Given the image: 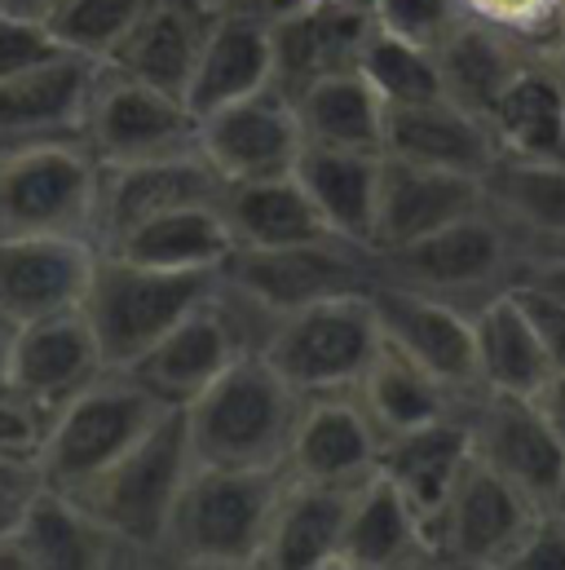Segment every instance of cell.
<instances>
[{"instance_id":"30bf717a","label":"cell","mask_w":565,"mask_h":570,"mask_svg":"<svg viewBox=\"0 0 565 570\" xmlns=\"http://www.w3.org/2000/svg\"><path fill=\"white\" fill-rule=\"evenodd\" d=\"M221 279L279 318L323 296L371 292L380 279V262L367 244H354L345 235H318L287 248H235L221 266Z\"/></svg>"},{"instance_id":"8992f818","label":"cell","mask_w":565,"mask_h":570,"mask_svg":"<svg viewBox=\"0 0 565 570\" xmlns=\"http://www.w3.org/2000/svg\"><path fill=\"white\" fill-rule=\"evenodd\" d=\"M217 284V271H150L116 253H98V271L80 309L98 336L107 367L129 372L195 305H204Z\"/></svg>"},{"instance_id":"5bb4252c","label":"cell","mask_w":565,"mask_h":570,"mask_svg":"<svg viewBox=\"0 0 565 570\" xmlns=\"http://www.w3.org/2000/svg\"><path fill=\"white\" fill-rule=\"evenodd\" d=\"M371 305L380 318V336L398 345L407 358H416L424 372H433L450 394H459L464 403L486 394L482 372H477V336H473L468 309L398 284L371 287Z\"/></svg>"},{"instance_id":"4fadbf2b","label":"cell","mask_w":565,"mask_h":570,"mask_svg":"<svg viewBox=\"0 0 565 570\" xmlns=\"http://www.w3.org/2000/svg\"><path fill=\"white\" fill-rule=\"evenodd\" d=\"M539 522V509L504 482L495 469H486L477 455L468 460L464 478L455 482L450 500L428 527L433 562L446 567H513L522 544L531 540Z\"/></svg>"},{"instance_id":"5b68a950","label":"cell","mask_w":565,"mask_h":570,"mask_svg":"<svg viewBox=\"0 0 565 570\" xmlns=\"http://www.w3.org/2000/svg\"><path fill=\"white\" fill-rule=\"evenodd\" d=\"M168 412L172 407L155 399L133 372L107 367L93 385H85L76 399H67L53 412L49 438L40 446L44 487L67 495L85 491L116 460H125Z\"/></svg>"},{"instance_id":"d6a6232c","label":"cell","mask_w":565,"mask_h":570,"mask_svg":"<svg viewBox=\"0 0 565 570\" xmlns=\"http://www.w3.org/2000/svg\"><path fill=\"white\" fill-rule=\"evenodd\" d=\"M102 253H116L125 262H138L150 271H217L235 253V235L217 204H186L172 213H159L111 239Z\"/></svg>"},{"instance_id":"44dd1931","label":"cell","mask_w":565,"mask_h":570,"mask_svg":"<svg viewBox=\"0 0 565 570\" xmlns=\"http://www.w3.org/2000/svg\"><path fill=\"white\" fill-rule=\"evenodd\" d=\"M107 372V358L98 350V336L85 318V309L49 314L36 323H18L13 354H9V385L58 412L67 399H76L85 385H93Z\"/></svg>"},{"instance_id":"8fae6325","label":"cell","mask_w":565,"mask_h":570,"mask_svg":"<svg viewBox=\"0 0 565 570\" xmlns=\"http://www.w3.org/2000/svg\"><path fill=\"white\" fill-rule=\"evenodd\" d=\"M473 455L513 482L539 513L565 509V438L539 399L477 394L464 407Z\"/></svg>"},{"instance_id":"484cf974","label":"cell","mask_w":565,"mask_h":570,"mask_svg":"<svg viewBox=\"0 0 565 570\" xmlns=\"http://www.w3.org/2000/svg\"><path fill=\"white\" fill-rule=\"evenodd\" d=\"M358 482H314V478H282L270 540L261 567L275 570H318L340 567L345 518L354 504Z\"/></svg>"},{"instance_id":"4dcf8cb0","label":"cell","mask_w":565,"mask_h":570,"mask_svg":"<svg viewBox=\"0 0 565 570\" xmlns=\"http://www.w3.org/2000/svg\"><path fill=\"white\" fill-rule=\"evenodd\" d=\"M468 460H473V433H468L464 412L428 421L420 429H407V433H394L380 446V473L420 509L428 527L442 513V504L450 500Z\"/></svg>"},{"instance_id":"8d00e7d4","label":"cell","mask_w":565,"mask_h":570,"mask_svg":"<svg viewBox=\"0 0 565 570\" xmlns=\"http://www.w3.org/2000/svg\"><path fill=\"white\" fill-rule=\"evenodd\" d=\"M354 394L367 407L371 425L380 429V438L420 429L428 421H442V416H455L468 407L459 394H450L433 372H424L416 358H407L389 341H380V350Z\"/></svg>"},{"instance_id":"11a10c76","label":"cell","mask_w":565,"mask_h":570,"mask_svg":"<svg viewBox=\"0 0 565 570\" xmlns=\"http://www.w3.org/2000/svg\"><path fill=\"white\" fill-rule=\"evenodd\" d=\"M199 4H208V9H221V4H235V0H199Z\"/></svg>"},{"instance_id":"f546056e","label":"cell","mask_w":565,"mask_h":570,"mask_svg":"<svg viewBox=\"0 0 565 570\" xmlns=\"http://www.w3.org/2000/svg\"><path fill=\"white\" fill-rule=\"evenodd\" d=\"M208 22H212V9L199 0H150L138 27L125 36V45L107 62L186 102V85L195 76Z\"/></svg>"},{"instance_id":"f5cc1de1","label":"cell","mask_w":565,"mask_h":570,"mask_svg":"<svg viewBox=\"0 0 565 570\" xmlns=\"http://www.w3.org/2000/svg\"><path fill=\"white\" fill-rule=\"evenodd\" d=\"M252 9H261V13H270V18H287V13H296V9H305L309 0H248Z\"/></svg>"},{"instance_id":"681fc988","label":"cell","mask_w":565,"mask_h":570,"mask_svg":"<svg viewBox=\"0 0 565 570\" xmlns=\"http://www.w3.org/2000/svg\"><path fill=\"white\" fill-rule=\"evenodd\" d=\"M539 403H544V412L553 416V425L562 429V438H565V372H557V376L548 381V390L539 394Z\"/></svg>"},{"instance_id":"74e56055","label":"cell","mask_w":565,"mask_h":570,"mask_svg":"<svg viewBox=\"0 0 565 570\" xmlns=\"http://www.w3.org/2000/svg\"><path fill=\"white\" fill-rule=\"evenodd\" d=\"M433 53H437V67H442L446 98H455L459 107L486 116L495 94L535 53V45H526V40L482 22V18H464Z\"/></svg>"},{"instance_id":"9c48e42d","label":"cell","mask_w":565,"mask_h":570,"mask_svg":"<svg viewBox=\"0 0 565 570\" xmlns=\"http://www.w3.org/2000/svg\"><path fill=\"white\" fill-rule=\"evenodd\" d=\"M270 327H275L270 309H261L257 301H248L221 279L217 292L204 305H195L159 345H150L129 372L168 407H186L239 354L261 350Z\"/></svg>"},{"instance_id":"1f68e13d","label":"cell","mask_w":565,"mask_h":570,"mask_svg":"<svg viewBox=\"0 0 565 570\" xmlns=\"http://www.w3.org/2000/svg\"><path fill=\"white\" fill-rule=\"evenodd\" d=\"M314 199L318 217L331 235H345L354 244L376 239V208H380V173L385 155L376 150H336V146H305L291 168Z\"/></svg>"},{"instance_id":"ac0fdd59","label":"cell","mask_w":565,"mask_h":570,"mask_svg":"<svg viewBox=\"0 0 565 570\" xmlns=\"http://www.w3.org/2000/svg\"><path fill=\"white\" fill-rule=\"evenodd\" d=\"M98 67L102 62L62 49L18 76H4L0 80V150L53 142V138H85Z\"/></svg>"},{"instance_id":"f35d334b","label":"cell","mask_w":565,"mask_h":570,"mask_svg":"<svg viewBox=\"0 0 565 570\" xmlns=\"http://www.w3.org/2000/svg\"><path fill=\"white\" fill-rule=\"evenodd\" d=\"M358 76L376 89V98L385 107H412V102L446 98L437 53L416 45V40L394 36V31H380V27L371 31V40L358 58Z\"/></svg>"},{"instance_id":"3957f363","label":"cell","mask_w":565,"mask_h":570,"mask_svg":"<svg viewBox=\"0 0 565 570\" xmlns=\"http://www.w3.org/2000/svg\"><path fill=\"white\" fill-rule=\"evenodd\" d=\"M380 262V279L376 284H398L450 301L459 309H477L490 296L508 292L513 284H522L531 253L522 248V239L482 204L477 213L412 239L403 248H385L376 253Z\"/></svg>"},{"instance_id":"d4e9b609","label":"cell","mask_w":565,"mask_h":570,"mask_svg":"<svg viewBox=\"0 0 565 570\" xmlns=\"http://www.w3.org/2000/svg\"><path fill=\"white\" fill-rule=\"evenodd\" d=\"M9 535L22 553V567L85 570V567H120L133 562V553L67 491L40 487L22 513L9 522Z\"/></svg>"},{"instance_id":"f6af8a7d","label":"cell","mask_w":565,"mask_h":570,"mask_svg":"<svg viewBox=\"0 0 565 570\" xmlns=\"http://www.w3.org/2000/svg\"><path fill=\"white\" fill-rule=\"evenodd\" d=\"M513 292H517L526 318L535 323V332L544 341V354L553 363V376L565 372V301H557L553 292H544V287L535 284H513Z\"/></svg>"},{"instance_id":"9a60e30c","label":"cell","mask_w":565,"mask_h":570,"mask_svg":"<svg viewBox=\"0 0 565 570\" xmlns=\"http://www.w3.org/2000/svg\"><path fill=\"white\" fill-rule=\"evenodd\" d=\"M279 85V49H275V18L252 9L248 0L212 9L195 76L186 85V107L204 120L208 111L252 98Z\"/></svg>"},{"instance_id":"ab89813d","label":"cell","mask_w":565,"mask_h":570,"mask_svg":"<svg viewBox=\"0 0 565 570\" xmlns=\"http://www.w3.org/2000/svg\"><path fill=\"white\" fill-rule=\"evenodd\" d=\"M150 0H58V9L44 18L53 40L71 53H85L93 62H107L125 36L138 27Z\"/></svg>"},{"instance_id":"e575fe53","label":"cell","mask_w":565,"mask_h":570,"mask_svg":"<svg viewBox=\"0 0 565 570\" xmlns=\"http://www.w3.org/2000/svg\"><path fill=\"white\" fill-rule=\"evenodd\" d=\"M221 217L235 235V248H287V244L331 235L296 173L226 181Z\"/></svg>"},{"instance_id":"7bdbcfd3","label":"cell","mask_w":565,"mask_h":570,"mask_svg":"<svg viewBox=\"0 0 565 570\" xmlns=\"http://www.w3.org/2000/svg\"><path fill=\"white\" fill-rule=\"evenodd\" d=\"M49 425H53V412L44 403H36L18 385L0 381V455L40 464V446L49 438Z\"/></svg>"},{"instance_id":"6da1fadb","label":"cell","mask_w":565,"mask_h":570,"mask_svg":"<svg viewBox=\"0 0 565 570\" xmlns=\"http://www.w3.org/2000/svg\"><path fill=\"white\" fill-rule=\"evenodd\" d=\"M181 412L195 464L282 469L300 394L266 363L261 350H248Z\"/></svg>"},{"instance_id":"60d3db41","label":"cell","mask_w":565,"mask_h":570,"mask_svg":"<svg viewBox=\"0 0 565 570\" xmlns=\"http://www.w3.org/2000/svg\"><path fill=\"white\" fill-rule=\"evenodd\" d=\"M371 13L380 31L416 40L424 49H437L468 18L464 0H371Z\"/></svg>"},{"instance_id":"2e32d148","label":"cell","mask_w":565,"mask_h":570,"mask_svg":"<svg viewBox=\"0 0 565 570\" xmlns=\"http://www.w3.org/2000/svg\"><path fill=\"white\" fill-rule=\"evenodd\" d=\"M98 244L85 235H4L0 239V314L36 323L85 305L98 271Z\"/></svg>"},{"instance_id":"d590c367","label":"cell","mask_w":565,"mask_h":570,"mask_svg":"<svg viewBox=\"0 0 565 570\" xmlns=\"http://www.w3.org/2000/svg\"><path fill=\"white\" fill-rule=\"evenodd\" d=\"M291 98L296 125L305 146H336V150H376L385 155V116L389 107L358 71H331L300 85Z\"/></svg>"},{"instance_id":"f1b7e54d","label":"cell","mask_w":565,"mask_h":570,"mask_svg":"<svg viewBox=\"0 0 565 570\" xmlns=\"http://www.w3.org/2000/svg\"><path fill=\"white\" fill-rule=\"evenodd\" d=\"M486 208L522 239L535 257L565 253V155L562 159H517L499 155L482 177Z\"/></svg>"},{"instance_id":"d6986e66","label":"cell","mask_w":565,"mask_h":570,"mask_svg":"<svg viewBox=\"0 0 565 570\" xmlns=\"http://www.w3.org/2000/svg\"><path fill=\"white\" fill-rule=\"evenodd\" d=\"M226 190V177L204 159V150H177L159 159L116 164L102 168V195H98V248L120 239L141 222L186 208V204H217Z\"/></svg>"},{"instance_id":"cb8c5ba5","label":"cell","mask_w":565,"mask_h":570,"mask_svg":"<svg viewBox=\"0 0 565 570\" xmlns=\"http://www.w3.org/2000/svg\"><path fill=\"white\" fill-rule=\"evenodd\" d=\"M385 155L446 168L464 177H486L499 159V142L486 125V116L459 107L455 98H433L412 107H389L385 116Z\"/></svg>"},{"instance_id":"7c38bea8","label":"cell","mask_w":565,"mask_h":570,"mask_svg":"<svg viewBox=\"0 0 565 570\" xmlns=\"http://www.w3.org/2000/svg\"><path fill=\"white\" fill-rule=\"evenodd\" d=\"M85 142L102 168L159 159L199 146V116L168 89H155L138 76L102 62L89 98Z\"/></svg>"},{"instance_id":"4316f807","label":"cell","mask_w":565,"mask_h":570,"mask_svg":"<svg viewBox=\"0 0 565 570\" xmlns=\"http://www.w3.org/2000/svg\"><path fill=\"white\" fill-rule=\"evenodd\" d=\"M486 125L499 155L517 159H562L565 155V76L548 49H535L508 85L495 94Z\"/></svg>"},{"instance_id":"ba28073f","label":"cell","mask_w":565,"mask_h":570,"mask_svg":"<svg viewBox=\"0 0 565 570\" xmlns=\"http://www.w3.org/2000/svg\"><path fill=\"white\" fill-rule=\"evenodd\" d=\"M102 164L85 138H53L0 150V239L85 235L98 244Z\"/></svg>"},{"instance_id":"f907efd6","label":"cell","mask_w":565,"mask_h":570,"mask_svg":"<svg viewBox=\"0 0 565 570\" xmlns=\"http://www.w3.org/2000/svg\"><path fill=\"white\" fill-rule=\"evenodd\" d=\"M0 9H4V13H18V18L44 22V18L58 9V0H0Z\"/></svg>"},{"instance_id":"277c9868","label":"cell","mask_w":565,"mask_h":570,"mask_svg":"<svg viewBox=\"0 0 565 570\" xmlns=\"http://www.w3.org/2000/svg\"><path fill=\"white\" fill-rule=\"evenodd\" d=\"M195 469L186 412L172 407L138 446L116 460L98 482L76 491V500L133 553V562H163V540Z\"/></svg>"},{"instance_id":"db71d44e","label":"cell","mask_w":565,"mask_h":570,"mask_svg":"<svg viewBox=\"0 0 565 570\" xmlns=\"http://www.w3.org/2000/svg\"><path fill=\"white\" fill-rule=\"evenodd\" d=\"M548 53H553V62L562 67V76H565V18H562V27H557V36H553V45H548Z\"/></svg>"},{"instance_id":"ffe728a7","label":"cell","mask_w":565,"mask_h":570,"mask_svg":"<svg viewBox=\"0 0 565 570\" xmlns=\"http://www.w3.org/2000/svg\"><path fill=\"white\" fill-rule=\"evenodd\" d=\"M380 429L371 425L358 394H318L300 399V416L287 442L282 469L314 482H363L380 469Z\"/></svg>"},{"instance_id":"83f0119b","label":"cell","mask_w":565,"mask_h":570,"mask_svg":"<svg viewBox=\"0 0 565 570\" xmlns=\"http://www.w3.org/2000/svg\"><path fill=\"white\" fill-rule=\"evenodd\" d=\"M428 567L433 562V540L420 509L376 469L371 478L358 482L349 518H345V540H340V567L385 570V567Z\"/></svg>"},{"instance_id":"7402d4cb","label":"cell","mask_w":565,"mask_h":570,"mask_svg":"<svg viewBox=\"0 0 565 570\" xmlns=\"http://www.w3.org/2000/svg\"><path fill=\"white\" fill-rule=\"evenodd\" d=\"M486 204L482 177L446 173V168H424L385 155L380 173V208H376V239L371 248H403L412 239H424Z\"/></svg>"},{"instance_id":"e0dca14e","label":"cell","mask_w":565,"mask_h":570,"mask_svg":"<svg viewBox=\"0 0 565 570\" xmlns=\"http://www.w3.org/2000/svg\"><path fill=\"white\" fill-rule=\"evenodd\" d=\"M199 150L226 181H252V177L291 173L305 150V138L291 98L275 85L208 111L199 120Z\"/></svg>"},{"instance_id":"bcb514c9","label":"cell","mask_w":565,"mask_h":570,"mask_svg":"<svg viewBox=\"0 0 565 570\" xmlns=\"http://www.w3.org/2000/svg\"><path fill=\"white\" fill-rule=\"evenodd\" d=\"M513 567L535 570H562L565 567V509L557 513H539L531 540L522 544V553L513 558Z\"/></svg>"},{"instance_id":"7a4b0ae2","label":"cell","mask_w":565,"mask_h":570,"mask_svg":"<svg viewBox=\"0 0 565 570\" xmlns=\"http://www.w3.org/2000/svg\"><path fill=\"white\" fill-rule=\"evenodd\" d=\"M287 469L195 464L177 500L163 562L177 567H261Z\"/></svg>"},{"instance_id":"7dc6e473","label":"cell","mask_w":565,"mask_h":570,"mask_svg":"<svg viewBox=\"0 0 565 570\" xmlns=\"http://www.w3.org/2000/svg\"><path fill=\"white\" fill-rule=\"evenodd\" d=\"M44 487V473L36 460L0 455V518H18L22 504Z\"/></svg>"},{"instance_id":"ee69618b","label":"cell","mask_w":565,"mask_h":570,"mask_svg":"<svg viewBox=\"0 0 565 570\" xmlns=\"http://www.w3.org/2000/svg\"><path fill=\"white\" fill-rule=\"evenodd\" d=\"M53 53H62V45L53 40V31L44 22L0 9V80L18 76V71H27V67L53 58Z\"/></svg>"},{"instance_id":"836d02e7","label":"cell","mask_w":565,"mask_h":570,"mask_svg":"<svg viewBox=\"0 0 565 570\" xmlns=\"http://www.w3.org/2000/svg\"><path fill=\"white\" fill-rule=\"evenodd\" d=\"M473 336H477V372L486 394L539 399L548 390L553 363L513 287L473 309Z\"/></svg>"},{"instance_id":"c3c4849f","label":"cell","mask_w":565,"mask_h":570,"mask_svg":"<svg viewBox=\"0 0 565 570\" xmlns=\"http://www.w3.org/2000/svg\"><path fill=\"white\" fill-rule=\"evenodd\" d=\"M522 284L544 287V292H553L557 301H565V253H557V257H535V262L526 266Z\"/></svg>"},{"instance_id":"52a82bcc","label":"cell","mask_w":565,"mask_h":570,"mask_svg":"<svg viewBox=\"0 0 565 570\" xmlns=\"http://www.w3.org/2000/svg\"><path fill=\"white\" fill-rule=\"evenodd\" d=\"M380 341L385 336L371 292H345L279 314L261 354L300 399H318V394H354Z\"/></svg>"},{"instance_id":"603a6c76","label":"cell","mask_w":565,"mask_h":570,"mask_svg":"<svg viewBox=\"0 0 565 570\" xmlns=\"http://www.w3.org/2000/svg\"><path fill=\"white\" fill-rule=\"evenodd\" d=\"M371 31H376L371 0H314L287 18H275L279 89L296 94L318 76L358 71Z\"/></svg>"},{"instance_id":"9f6ffc18","label":"cell","mask_w":565,"mask_h":570,"mask_svg":"<svg viewBox=\"0 0 565 570\" xmlns=\"http://www.w3.org/2000/svg\"><path fill=\"white\" fill-rule=\"evenodd\" d=\"M309 4H314V0H309Z\"/></svg>"},{"instance_id":"816d5d0a","label":"cell","mask_w":565,"mask_h":570,"mask_svg":"<svg viewBox=\"0 0 565 570\" xmlns=\"http://www.w3.org/2000/svg\"><path fill=\"white\" fill-rule=\"evenodd\" d=\"M13 332H18V323L0 314V381H9V354H13Z\"/></svg>"},{"instance_id":"b9f144b4","label":"cell","mask_w":565,"mask_h":570,"mask_svg":"<svg viewBox=\"0 0 565 570\" xmlns=\"http://www.w3.org/2000/svg\"><path fill=\"white\" fill-rule=\"evenodd\" d=\"M468 18H482L535 49H548L565 18V0H464Z\"/></svg>"}]
</instances>
